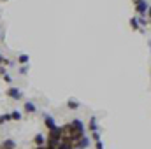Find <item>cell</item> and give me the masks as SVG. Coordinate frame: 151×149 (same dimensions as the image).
<instances>
[{"label": "cell", "mask_w": 151, "mask_h": 149, "mask_svg": "<svg viewBox=\"0 0 151 149\" xmlns=\"http://www.w3.org/2000/svg\"><path fill=\"white\" fill-rule=\"evenodd\" d=\"M134 5H135V12H137L139 16H146L148 7H150L146 0H134Z\"/></svg>", "instance_id": "6da1fadb"}, {"label": "cell", "mask_w": 151, "mask_h": 149, "mask_svg": "<svg viewBox=\"0 0 151 149\" xmlns=\"http://www.w3.org/2000/svg\"><path fill=\"white\" fill-rule=\"evenodd\" d=\"M5 95H7L9 98H12V100H21V98H23V93H21V90H18V88H9V90L5 91Z\"/></svg>", "instance_id": "7a4b0ae2"}, {"label": "cell", "mask_w": 151, "mask_h": 149, "mask_svg": "<svg viewBox=\"0 0 151 149\" xmlns=\"http://www.w3.org/2000/svg\"><path fill=\"white\" fill-rule=\"evenodd\" d=\"M44 125L49 128V130H53V128H56V125H55V119L51 117V116H47V114H44Z\"/></svg>", "instance_id": "3957f363"}, {"label": "cell", "mask_w": 151, "mask_h": 149, "mask_svg": "<svg viewBox=\"0 0 151 149\" xmlns=\"http://www.w3.org/2000/svg\"><path fill=\"white\" fill-rule=\"evenodd\" d=\"M16 148V142L14 140H11V139H7L2 146H0V149H14Z\"/></svg>", "instance_id": "277c9868"}, {"label": "cell", "mask_w": 151, "mask_h": 149, "mask_svg": "<svg viewBox=\"0 0 151 149\" xmlns=\"http://www.w3.org/2000/svg\"><path fill=\"white\" fill-rule=\"evenodd\" d=\"M35 111H37V107H35L34 102H27V104H25V112L30 114V112H35Z\"/></svg>", "instance_id": "5b68a950"}, {"label": "cell", "mask_w": 151, "mask_h": 149, "mask_svg": "<svg viewBox=\"0 0 151 149\" xmlns=\"http://www.w3.org/2000/svg\"><path fill=\"white\" fill-rule=\"evenodd\" d=\"M72 128H74V130H77L79 133H83V123H81L79 119H74V121H72Z\"/></svg>", "instance_id": "8992f818"}, {"label": "cell", "mask_w": 151, "mask_h": 149, "mask_svg": "<svg viewBox=\"0 0 151 149\" xmlns=\"http://www.w3.org/2000/svg\"><path fill=\"white\" fill-rule=\"evenodd\" d=\"M28 60H30V56H28V54H19V58H18V63H21V65H27V63H28Z\"/></svg>", "instance_id": "52a82bcc"}, {"label": "cell", "mask_w": 151, "mask_h": 149, "mask_svg": "<svg viewBox=\"0 0 151 149\" xmlns=\"http://www.w3.org/2000/svg\"><path fill=\"white\" fill-rule=\"evenodd\" d=\"M67 105H69V109H72V111H74V109H77V107H79V102H77V100H74V98H70V100L67 102Z\"/></svg>", "instance_id": "ba28073f"}, {"label": "cell", "mask_w": 151, "mask_h": 149, "mask_svg": "<svg viewBox=\"0 0 151 149\" xmlns=\"http://www.w3.org/2000/svg\"><path fill=\"white\" fill-rule=\"evenodd\" d=\"M11 117H12L14 121H19V119H21V112L19 111H12L11 112Z\"/></svg>", "instance_id": "9c48e42d"}, {"label": "cell", "mask_w": 151, "mask_h": 149, "mask_svg": "<svg viewBox=\"0 0 151 149\" xmlns=\"http://www.w3.org/2000/svg\"><path fill=\"white\" fill-rule=\"evenodd\" d=\"M130 27H132L134 30H139V21H137V18H132V19H130Z\"/></svg>", "instance_id": "30bf717a"}, {"label": "cell", "mask_w": 151, "mask_h": 149, "mask_svg": "<svg viewBox=\"0 0 151 149\" xmlns=\"http://www.w3.org/2000/svg\"><path fill=\"white\" fill-rule=\"evenodd\" d=\"M12 117H11V114H0V125L2 123H5V121H11Z\"/></svg>", "instance_id": "8fae6325"}, {"label": "cell", "mask_w": 151, "mask_h": 149, "mask_svg": "<svg viewBox=\"0 0 151 149\" xmlns=\"http://www.w3.org/2000/svg\"><path fill=\"white\" fill-rule=\"evenodd\" d=\"M90 130H93V132L97 130V119H95V117L90 119Z\"/></svg>", "instance_id": "7c38bea8"}, {"label": "cell", "mask_w": 151, "mask_h": 149, "mask_svg": "<svg viewBox=\"0 0 151 149\" xmlns=\"http://www.w3.org/2000/svg\"><path fill=\"white\" fill-rule=\"evenodd\" d=\"M42 142H44V137L42 135H37L35 137V144H42Z\"/></svg>", "instance_id": "4fadbf2b"}, {"label": "cell", "mask_w": 151, "mask_h": 149, "mask_svg": "<svg viewBox=\"0 0 151 149\" xmlns=\"http://www.w3.org/2000/svg\"><path fill=\"white\" fill-rule=\"evenodd\" d=\"M2 75H4V81H5V82H11V81H12V79H11V75H9V74H5V72H4Z\"/></svg>", "instance_id": "5bb4252c"}, {"label": "cell", "mask_w": 151, "mask_h": 149, "mask_svg": "<svg viewBox=\"0 0 151 149\" xmlns=\"http://www.w3.org/2000/svg\"><path fill=\"white\" fill-rule=\"evenodd\" d=\"M21 74H27L28 72V65H25V67H21V70H19Z\"/></svg>", "instance_id": "9a60e30c"}, {"label": "cell", "mask_w": 151, "mask_h": 149, "mask_svg": "<svg viewBox=\"0 0 151 149\" xmlns=\"http://www.w3.org/2000/svg\"><path fill=\"white\" fill-rule=\"evenodd\" d=\"M97 149H102V142H100V139L97 140Z\"/></svg>", "instance_id": "2e32d148"}, {"label": "cell", "mask_w": 151, "mask_h": 149, "mask_svg": "<svg viewBox=\"0 0 151 149\" xmlns=\"http://www.w3.org/2000/svg\"><path fill=\"white\" fill-rule=\"evenodd\" d=\"M146 14H148V16L151 18V7H148V12H146Z\"/></svg>", "instance_id": "e0dca14e"}, {"label": "cell", "mask_w": 151, "mask_h": 149, "mask_svg": "<svg viewBox=\"0 0 151 149\" xmlns=\"http://www.w3.org/2000/svg\"><path fill=\"white\" fill-rule=\"evenodd\" d=\"M4 2H5V0H4Z\"/></svg>", "instance_id": "ac0fdd59"}]
</instances>
